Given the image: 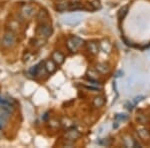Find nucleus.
I'll return each mask as SVG.
<instances>
[{
  "instance_id": "obj_1",
  "label": "nucleus",
  "mask_w": 150,
  "mask_h": 148,
  "mask_svg": "<svg viewBox=\"0 0 150 148\" xmlns=\"http://www.w3.org/2000/svg\"><path fill=\"white\" fill-rule=\"evenodd\" d=\"M82 20H83V16L78 13L68 14L62 18V22L68 26H76L82 22Z\"/></svg>"
},
{
  "instance_id": "obj_2",
  "label": "nucleus",
  "mask_w": 150,
  "mask_h": 148,
  "mask_svg": "<svg viewBox=\"0 0 150 148\" xmlns=\"http://www.w3.org/2000/svg\"><path fill=\"white\" fill-rule=\"evenodd\" d=\"M83 43L84 41L81 38L77 37V36H73V37L69 38L67 40V47L71 52H76L77 49L83 45Z\"/></svg>"
},
{
  "instance_id": "obj_3",
  "label": "nucleus",
  "mask_w": 150,
  "mask_h": 148,
  "mask_svg": "<svg viewBox=\"0 0 150 148\" xmlns=\"http://www.w3.org/2000/svg\"><path fill=\"white\" fill-rule=\"evenodd\" d=\"M16 43V37L12 32H6L2 39V45L7 48L13 47Z\"/></svg>"
},
{
  "instance_id": "obj_4",
  "label": "nucleus",
  "mask_w": 150,
  "mask_h": 148,
  "mask_svg": "<svg viewBox=\"0 0 150 148\" xmlns=\"http://www.w3.org/2000/svg\"><path fill=\"white\" fill-rule=\"evenodd\" d=\"M52 32H53V30H52L51 25H49V24H42V25H40L39 33L41 36H43V37H45V38H48L51 36Z\"/></svg>"
},
{
  "instance_id": "obj_5",
  "label": "nucleus",
  "mask_w": 150,
  "mask_h": 148,
  "mask_svg": "<svg viewBox=\"0 0 150 148\" xmlns=\"http://www.w3.org/2000/svg\"><path fill=\"white\" fill-rule=\"evenodd\" d=\"M21 11H22L23 15L25 16V17H32L33 14H34V8H33V6L29 5V4L23 5Z\"/></svg>"
},
{
  "instance_id": "obj_6",
  "label": "nucleus",
  "mask_w": 150,
  "mask_h": 148,
  "mask_svg": "<svg viewBox=\"0 0 150 148\" xmlns=\"http://www.w3.org/2000/svg\"><path fill=\"white\" fill-rule=\"evenodd\" d=\"M64 55L62 54L61 52H59V51H54L53 52V54H52V60L54 61L56 64L58 65H60V64H62V63L64 62Z\"/></svg>"
},
{
  "instance_id": "obj_7",
  "label": "nucleus",
  "mask_w": 150,
  "mask_h": 148,
  "mask_svg": "<svg viewBox=\"0 0 150 148\" xmlns=\"http://www.w3.org/2000/svg\"><path fill=\"white\" fill-rule=\"evenodd\" d=\"M45 69L47 70L49 73H53V72L56 70V63H55L53 60H48L45 63Z\"/></svg>"
},
{
  "instance_id": "obj_8",
  "label": "nucleus",
  "mask_w": 150,
  "mask_h": 148,
  "mask_svg": "<svg viewBox=\"0 0 150 148\" xmlns=\"http://www.w3.org/2000/svg\"><path fill=\"white\" fill-rule=\"evenodd\" d=\"M88 49H89V52L93 53V54H96L98 52V45L94 42H91L89 43L88 45Z\"/></svg>"
},
{
  "instance_id": "obj_9",
  "label": "nucleus",
  "mask_w": 150,
  "mask_h": 148,
  "mask_svg": "<svg viewBox=\"0 0 150 148\" xmlns=\"http://www.w3.org/2000/svg\"><path fill=\"white\" fill-rule=\"evenodd\" d=\"M93 104L95 107H101V106L104 104V99L102 97H96L93 101Z\"/></svg>"
},
{
  "instance_id": "obj_10",
  "label": "nucleus",
  "mask_w": 150,
  "mask_h": 148,
  "mask_svg": "<svg viewBox=\"0 0 150 148\" xmlns=\"http://www.w3.org/2000/svg\"><path fill=\"white\" fill-rule=\"evenodd\" d=\"M68 8H69L68 3H59L56 7V9L59 12H64V11H66Z\"/></svg>"
},
{
  "instance_id": "obj_11",
  "label": "nucleus",
  "mask_w": 150,
  "mask_h": 148,
  "mask_svg": "<svg viewBox=\"0 0 150 148\" xmlns=\"http://www.w3.org/2000/svg\"><path fill=\"white\" fill-rule=\"evenodd\" d=\"M127 12H128V6H124V7H122V8L120 9L119 13H118V17H119V19L124 18V16L127 14Z\"/></svg>"
},
{
  "instance_id": "obj_12",
  "label": "nucleus",
  "mask_w": 150,
  "mask_h": 148,
  "mask_svg": "<svg viewBox=\"0 0 150 148\" xmlns=\"http://www.w3.org/2000/svg\"><path fill=\"white\" fill-rule=\"evenodd\" d=\"M97 70L100 72H102V73H106V72H108V66L106 64H98L97 65Z\"/></svg>"
},
{
  "instance_id": "obj_13",
  "label": "nucleus",
  "mask_w": 150,
  "mask_h": 148,
  "mask_svg": "<svg viewBox=\"0 0 150 148\" xmlns=\"http://www.w3.org/2000/svg\"><path fill=\"white\" fill-rule=\"evenodd\" d=\"M69 134H71V136H70V135H67V137H68L69 139H71V140L76 139V138H78L79 135H80L78 132H77V131H70Z\"/></svg>"
},
{
  "instance_id": "obj_14",
  "label": "nucleus",
  "mask_w": 150,
  "mask_h": 148,
  "mask_svg": "<svg viewBox=\"0 0 150 148\" xmlns=\"http://www.w3.org/2000/svg\"><path fill=\"white\" fill-rule=\"evenodd\" d=\"M47 17H48V14H47V12L45 10H40L39 13H38V15H37V18L39 19V20H41V18L46 19Z\"/></svg>"
},
{
  "instance_id": "obj_15",
  "label": "nucleus",
  "mask_w": 150,
  "mask_h": 148,
  "mask_svg": "<svg viewBox=\"0 0 150 148\" xmlns=\"http://www.w3.org/2000/svg\"><path fill=\"white\" fill-rule=\"evenodd\" d=\"M115 119L119 120V121H125L128 119V116L126 114H117V115L115 116Z\"/></svg>"
},
{
  "instance_id": "obj_16",
  "label": "nucleus",
  "mask_w": 150,
  "mask_h": 148,
  "mask_svg": "<svg viewBox=\"0 0 150 148\" xmlns=\"http://www.w3.org/2000/svg\"><path fill=\"white\" fill-rule=\"evenodd\" d=\"M143 98H144L143 96H137V97H135V98H134V100H133V102H134L135 104H136V103L140 102V101H141Z\"/></svg>"
},
{
  "instance_id": "obj_17",
  "label": "nucleus",
  "mask_w": 150,
  "mask_h": 148,
  "mask_svg": "<svg viewBox=\"0 0 150 148\" xmlns=\"http://www.w3.org/2000/svg\"><path fill=\"white\" fill-rule=\"evenodd\" d=\"M86 89H88V90H93V91H97L98 90L97 87H92V86H86Z\"/></svg>"
},
{
  "instance_id": "obj_18",
  "label": "nucleus",
  "mask_w": 150,
  "mask_h": 148,
  "mask_svg": "<svg viewBox=\"0 0 150 148\" xmlns=\"http://www.w3.org/2000/svg\"><path fill=\"white\" fill-rule=\"evenodd\" d=\"M121 74H123L122 71H118L117 74H116V77H120V76H121Z\"/></svg>"
},
{
  "instance_id": "obj_19",
  "label": "nucleus",
  "mask_w": 150,
  "mask_h": 148,
  "mask_svg": "<svg viewBox=\"0 0 150 148\" xmlns=\"http://www.w3.org/2000/svg\"><path fill=\"white\" fill-rule=\"evenodd\" d=\"M58 1H61V0H58Z\"/></svg>"
},
{
  "instance_id": "obj_20",
  "label": "nucleus",
  "mask_w": 150,
  "mask_h": 148,
  "mask_svg": "<svg viewBox=\"0 0 150 148\" xmlns=\"http://www.w3.org/2000/svg\"><path fill=\"white\" fill-rule=\"evenodd\" d=\"M0 46H1V43H0Z\"/></svg>"
}]
</instances>
